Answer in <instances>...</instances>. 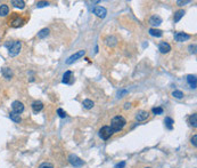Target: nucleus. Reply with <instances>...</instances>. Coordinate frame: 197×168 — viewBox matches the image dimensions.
<instances>
[{
    "mask_svg": "<svg viewBox=\"0 0 197 168\" xmlns=\"http://www.w3.org/2000/svg\"><path fill=\"white\" fill-rule=\"evenodd\" d=\"M164 124H165V126H166V128L168 129H173V124H174V121H173V119L172 118H170V117H166L165 119H164Z\"/></svg>",
    "mask_w": 197,
    "mask_h": 168,
    "instance_id": "nucleus-24",
    "label": "nucleus"
},
{
    "mask_svg": "<svg viewBox=\"0 0 197 168\" xmlns=\"http://www.w3.org/2000/svg\"><path fill=\"white\" fill-rule=\"evenodd\" d=\"M153 113L154 115H163V109L162 107H153Z\"/></svg>",
    "mask_w": 197,
    "mask_h": 168,
    "instance_id": "nucleus-29",
    "label": "nucleus"
},
{
    "mask_svg": "<svg viewBox=\"0 0 197 168\" xmlns=\"http://www.w3.org/2000/svg\"><path fill=\"white\" fill-rule=\"evenodd\" d=\"M10 4L15 7V8H19V9H23L25 7V2L23 0H11Z\"/></svg>",
    "mask_w": 197,
    "mask_h": 168,
    "instance_id": "nucleus-18",
    "label": "nucleus"
},
{
    "mask_svg": "<svg viewBox=\"0 0 197 168\" xmlns=\"http://www.w3.org/2000/svg\"><path fill=\"white\" fill-rule=\"evenodd\" d=\"M189 52L193 54H196V45H190L189 46Z\"/></svg>",
    "mask_w": 197,
    "mask_h": 168,
    "instance_id": "nucleus-33",
    "label": "nucleus"
},
{
    "mask_svg": "<svg viewBox=\"0 0 197 168\" xmlns=\"http://www.w3.org/2000/svg\"><path fill=\"white\" fill-rule=\"evenodd\" d=\"M149 23L153 25V27H158V25H161V23H162V18L160 17V16H152V17L149 18Z\"/></svg>",
    "mask_w": 197,
    "mask_h": 168,
    "instance_id": "nucleus-14",
    "label": "nucleus"
},
{
    "mask_svg": "<svg viewBox=\"0 0 197 168\" xmlns=\"http://www.w3.org/2000/svg\"><path fill=\"white\" fill-rule=\"evenodd\" d=\"M72 71H66L65 73H64V76H63V84H69V85H71V82H69V79L72 78Z\"/></svg>",
    "mask_w": 197,
    "mask_h": 168,
    "instance_id": "nucleus-23",
    "label": "nucleus"
},
{
    "mask_svg": "<svg viewBox=\"0 0 197 168\" xmlns=\"http://www.w3.org/2000/svg\"><path fill=\"white\" fill-rule=\"evenodd\" d=\"M82 105H83V107L87 109V110H90V109H92V107H94L95 103L91 101V100H85V101L82 102Z\"/></svg>",
    "mask_w": 197,
    "mask_h": 168,
    "instance_id": "nucleus-25",
    "label": "nucleus"
},
{
    "mask_svg": "<svg viewBox=\"0 0 197 168\" xmlns=\"http://www.w3.org/2000/svg\"><path fill=\"white\" fill-rule=\"evenodd\" d=\"M1 74L4 76L5 79H7V80H10L13 78V71H11V69L6 68V66L1 69Z\"/></svg>",
    "mask_w": 197,
    "mask_h": 168,
    "instance_id": "nucleus-12",
    "label": "nucleus"
},
{
    "mask_svg": "<svg viewBox=\"0 0 197 168\" xmlns=\"http://www.w3.org/2000/svg\"><path fill=\"white\" fill-rule=\"evenodd\" d=\"M9 118H10V120H13L14 123H16V124H19L21 121H22V118H21V115H18L16 112H10L9 113Z\"/></svg>",
    "mask_w": 197,
    "mask_h": 168,
    "instance_id": "nucleus-19",
    "label": "nucleus"
},
{
    "mask_svg": "<svg viewBox=\"0 0 197 168\" xmlns=\"http://www.w3.org/2000/svg\"><path fill=\"white\" fill-rule=\"evenodd\" d=\"M91 12L99 18H105L107 15V9L105 7H102V6H96L94 8H91Z\"/></svg>",
    "mask_w": 197,
    "mask_h": 168,
    "instance_id": "nucleus-4",
    "label": "nucleus"
},
{
    "mask_svg": "<svg viewBox=\"0 0 197 168\" xmlns=\"http://www.w3.org/2000/svg\"><path fill=\"white\" fill-rule=\"evenodd\" d=\"M57 115H59L60 118H65V117H66V112H65V111H64V110H63V109H57Z\"/></svg>",
    "mask_w": 197,
    "mask_h": 168,
    "instance_id": "nucleus-30",
    "label": "nucleus"
},
{
    "mask_svg": "<svg viewBox=\"0 0 197 168\" xmlns=\"http://www.w3.org/2000/svg\"><path fill=\"white\" fill-rule=\"evenodd\" d=\"M158 50H160L162 54H168L170 50H171V46H170V44L163 41V43H161L160 46H158Z\"/></svg>",
    "mask_w": 197,
    "mask_h": 168,
    "instance_id": "nucleus-10",
    "label": "nucleus"
},
{
    "mask_svg": "<svg viewBox=\"0 0 197 168\" xmlns=\"http://www.w3.org/2000/svg\"><path fill=\"white\" fill-rule=\"evenodd\" d=\"M124 94H128V90H120V92L117 93L119 97H122V95H124Z\"/></svg>",
    "mask_w": 197,
    "mask_h": 168,
    "instance_id": "nucleus-36",
    "label": "nucleus"
},
{
    "mask_svg": "<svg viewBox=\"0 0 197 168\" xmlns=\"http://www.w3.org/2000/svg\"><path fill=\"white\" fill-rule=\"evenodd\" d=\"M39 168H54V166H52L50 162H43V164H41L39 166Z\"/></svg>",
    "mask_w": 197,
    "mask_h": 168,
    "instance_id": "nucleus-31",
    "label": "nucleus"
},
{
    "mask_svg": "<svg viewBox=\"0 0 197 168\" xmlns=\"http://www.w3.org/2000/svg\"><path fill=\"white\" fill-rule=\"evenodd\" d=\"M85 55H86V50H83V49H82V50H79V52L73 54L72 56H69V58L66 60V64L69 65V64H72V63H74L75 61H77L79 58H81L82 56H85Z\"/></svg>",
    "mask_w": 197,
    "mask_h": 168,
    "instance_id": "nucleus-5",
    "label": "nucleus"
},
{
    "mask_svg": "<svg viewBox=\"0 0 197 168\" xmlns=\"http://www.w3.org/2000/svg\"><path fill=\"white\" fill-rule=\"evenodd\" d=\"M23 23H24V19L22 17H16L14 18L11 22H10V25L13 27H19L23 25Z\"/></svg>",
    "mask_w": 197,
    "mask_h": 168,
    "instance_id": "nucleus-15",
    "label": "nucleus"
},
{
    "mask_svg": "<svg viewBox=\"0 0 197 168\" xmlns=\"http://www.w3.org/2000/svg\"><path fill=\"white\" fill-rule=\"evenodd\" d=\"M21 48H22V43L21 41H14L11 46L8 48V53L10 56H16L19 54L21 52Z\"/></svg>",
    "mask_w": 197,
    "mask_h": 168,
    "instance_id": "nucleus-3",
    "label": "nucleus"
},
{
    "mask_svg": "<svg viewBox=\"0 0 197 168\" xmlns=\"http://www.w3.org/2000/svg\"><path fill=\"white\" fill-rule=\"evenodd\" d=\"M49 35H50V30L47 29V27H44L42 30H40V32H38V38H39V39H44V38H47Z\"/></svg>",
    "mask_w": 197,
    "mask_h": 168,
    "instance_id": "nucleus-20",
    "label": "nucleus"
},
{
    "mask_svg": "<svg viewBox=\"0 0 197 168\" xmlns=\"http://www.w3.org/2000/svg\"><path fill=\"white\" fill-rule=\"evenodd\" d=\"M130 106H131V103H125L124 104V109L127 110V109H130Z\"/></svg>",
    "mask_w": 197,
    "mask_h": 168,
    "instance_id": "nucleus-37",
    "label": "nucleus"
},
{
    "mask_svg": "<svg viewBox=\"0 0 197 168\" xmlns=\"http://www.w3.org/2000/svg\"><path fill=\"white\" fill-rule=\"evenodd\" d=\"M149 35H152V37H156V38H161L163 35V32L161 30H158V29H154V27H152V29H149Z\"/></svg>",
    "mask_w": 197,
    "mask_h": 168,
    "instance_id": "nucleus-21",
    "label": "nucleus"
},
{
    "mask_svg": "<svg viewBox=\"0 0 197 168\" xmlns=\"http://www.w3.org/2000/svg\"><path fill=\"white\" fill-rule=\"evenodd\" d=\"M32 110H33V112L34 113H38V112H40V111H42L43 109V103L41 101H34L33 103H32Z\"/></svg>",
    "mask_w": 197,
    "mask_h": 168,
    "instance_id": "nucleus-11",
    "label": "nucleus"
},
{
    "mask_svg": "<svg viewBox=\"0 0 197 168\" xmlns=\"http://www.w3.org/2000/svg\"><path fill=\"white\" fill-rule=\"evenodd\" d=\"M148 117H149V113L147 111L140 110L136 113V120L137 121H145L146 119H148Z\"/></svg>",
    "mask_w": 197,
    "mask_h": 168,
    "instance_id": "nucleus-9",
    "label": "nucleus"
},
{
    "mask_svg": "<svg viewBox=\"0 0 197 168\" xmlns=\"http://www.w3.org/2000/svg\"><path fill=\"white\" fill-rule=\"evenodd\" d=\"M172 96L178 98V100H181L185 95H183V93H182L181 90H173V92H172Z\"/></svg>",
    "mask_w": 197,
    "mask_h": 168,
    "instance_id": "nucleus-27",
    "label": "nucleus"
},
{
    "mask_svg": "<svg viewBox=\"0 0 197 168\" xmlns=\"http://www.w3.org/2000/svg\"><path fill=\"white\" fill-rule=\"evenodd\" d=\"M146 168H150V167H146Z\"/></svg>",
    "mask_w": 197,
    "mask_h": 168,
    "instance_id": "nucleus-38",
    "label": "nucleus"
},
{
    "mask_svg": "<svg viewBox=\"0 0 197 168\" xmlns=\"http://www.w3.org/2000/svg\"><path fill=\"white\" fill-rule=\"evenodd\" d=\"M190 141H191V144H193L194 146H197V135L196 134L191 137V140H190Z\"/></svg>",
    "mask_w": 197,
    "mask_h": 168,
    "instance_id": "nucleus-32",
    "label": "nucleus"
},
{
    "mask_svg": "<svg viewBox=\"0 0 197 168\" xmlns=\"http://www.w3.org/2000/svg\"><path fill=\"white\" fill-rule=\"evenodd\" d=\"M9 14V7L6 5V4H2V5H0V16L1 17H5V16H7Z\"/></svg>",
    "mask_w": 197,
    "mask_h": 168,
    "instance_id": "nucleus-17",
    "label": "nucleus"
},
{
    "mask_svg": "<svg viewBox=\"0 0 197 168\" xmlns=\"http://www.w3.org/2000/svg\"><path fill=\"white\" fill-rule=\"evenodd\" d=\"M69 164L72 165V166H74V167H81L85 162H83V160L80 159L77 156H75V154H69Z\"/></svg>",
    "mask_w": 197,
    "mask_h": 168,
    "instance_id": "nucleus-6",
    "label": "nucleus"
},
{
    "mask_svg": "<svg viewBox=\"0 0 197 168\" xmlns=\"http://www.w3.org/2000/svg\"><path fill=\"white\" fill-rule=\"evenodd\" d=\"M187 82L189 84L190 88L196 89V86H197L196 76H193V74H189V76H187Z\"/></svg>",
    "mask_w": 197,
    "mask_h": 168,
    "instance_id": "nucleus-13",
    "label": "nucleus"
},
{
    "mask_svg": "<svg viewBox=\"0 0 197 168\" xmlns=\"http://www.w3.org/2000/svg\"><path fill=\"white\" fill-rule=\"evenodd\" d=\"M47 6H49V2H48V1H39V2H37V7H38V8L47 7Z\"/></svg>",
    "mask_w": 197,
    "mask_h": 168,
    "instance_id": "nucleus-28",
    "label": "nucleus"
},
{
    "mask_svg": "<svg viewBox=\"0 0 197 168\" xmlns=\"http://www.w3.org/2000/svg\"><path fill=\"white\" fill-rule=\"evenodd\" d=\"M186 13H185V10L183 9H180L178 12H176L174 13V16H173V21H174V23H178L181 18L183 17V15H185Z\"/></svg>",
    "mask_w": 197,
    "mask_h": 168,
    "instance_id": "nucleus-16",
    "label": "nucleus"
},
{
    "mask_svg": "<svg viewBox=\"0 0 197 168\" xmlns=\"http://www.w3.org/2000/svg\"><path fill=\"white\" fill-rule=\"evenodd\" d=\"M106 44H107V46H110V47H114L115 45L117 44V39L114 35H110V37L106 38Z\"/></svg>",
    "mask_w": 197,
    "mask_h": 168,
    "instance_id": "nucleus-22",
    "label": "nucleus"
},
{
    "mask_svg": "<svg viewBox=\"0 0 197 168\" xmlns=\"http://www.w3.org/2000/svg\"><path fill=\"white\" fill-rule=\"evenodd\" d=\"M127 125V120L122 117V115H116L112 119L111 121V129L113 133H119L124 128V126Z\"/></svg>",
    "mask_w": 197,
    "mask_h": 168,
    "instance_id": "nucleus-1",
    "label": "nucleus"
},
{
    "mask_svg": "<svg viewBox=\"0 0 197 168\" xmlns=\"http://www.w3.org/2000/svg\"><path fill=\"white\" fill-rule=\"evenodd\" d=\"M190 2V0H185V1H177V5L178 6H183V5H187Z\"/></svg>",
    "mask_w": 197,
    "mask_h": 168,
    "instance_id": "nucleus-34",
    "label": "nucleus"
},
{
    "mask_svg": "<svg viewBox=\"0 0 197 168\" xmlns=\"http://www.w3.org/2000/svg\"><path fill=\"white\" fill-rule=\"evenodd\" d=\"M113 134L114 133L112 132L110 126H103V127L99 129V136H100V138H103L104 141H107Z\"/></svg>",
    "mask_w": 197,
    "mask_h": 168,
    "instance_id": "nucleus-2",
    "label": "nucleus"
},
{
    "mask_svg": "<svg viewBox=\"0 0 197 168\" xmlns=\"http://www.w3.org/2000/svg\"><path fill=\"white\" fill-rule=\"evenodd\" d=\"M124 167H125V161H121V162H119L115 166V168H124Z\"/></svg>",
    "mask_w": 197,
    "mask_h": 168,
    "instance_id": "nucleus-35",
    "label": "nucleus"
},
{
    "mask_svg": "<svg viewBox=\"0 0 197 168\" xmlns=\"http://www.w3.org/2000/svg\"><path fill=\"white\" fill-rule=\"evenodd\" d=\"M189 124L191 125L194 128L197 127V115L196 113H194V115H191L189 117Z\"/></svg>",
    "mask_w": 197,
    "mask_h": 168,
    "instance_id": "nucleus-26",
    "label": "nucleus"
},
{
    "mask_svg": "<svg viewBox=\"0 0 197 168\" xmlns=\"http://www.w3.org/2000/svg\"><path fill=\"white\" fill-rule=\"evenodd\" d=\"M11 109H13V112H16L18 115H21L24 111V104L19 101H14L11 103Z\"/></svg>",
    "mask_w": 197,
    "mask_h": 168,
    "instance_id": "nucleus-7",
    "label": "nucleus"
},
{
    "mask_svg": "<svg viewBox=\"0 0 197 168\" xmlns=\"http://www.w3.org/2000/svg\"><path fill=\"white\" fill-rule=\"evenodd\" d=\"M190 39V35L185 33V32H177L174 33V40L178 41V43H183V41H187Z\"/></svg>",
    "mask_w": 197,
    "mask_h": 168,
    "instance_id": "nucleus-8",
    "label": "nucleus"
}]
</instances>
